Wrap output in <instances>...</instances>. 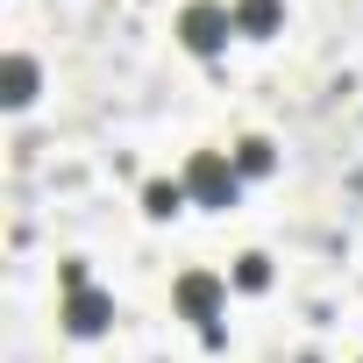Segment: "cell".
I'll return each instance as SVG.
<instances>
[{
    "label": "cell",
    "mask_w": 363,
    "mask_h": 363,
    "mask_svg": "<svg viewBox=\"0 0 363 363\" xmlns=\"http://www.w3.org/2000/svg\"><path fill=\"white\" fill-rule=\"evenodd\" d=\"M186 193H193L200 207H235V193H242L235 157H221V150H193V164H186Z\"/></svg>",
    "instance_id": "1"
},
{
    "label": "cell",
    "mask_w": 363,
    "mask_h": 363,
    "mask_svg": "<svg viewBox=\"0 0 363 363\" xmlns=\"http://www.w3.org/2000/svg\"><path fill=\"white\" fill-rule=\"evenodd\" d=\"M228 36H235V8H221V0H193V8L178 15V43L193 57H214Z\"/></svg>",
    "instance_id": "2"
},
{
    "label": "cell",
    "mask_w": 363,
    "mask_h": 363,
    "mask_svg": "<svg viewBox=\"0 0 363 363\" xmlns=\"http://www.w3.org/2000/svg\"><path fill=\"white\" fill-rule=\"evenodd\" d=\"M57 320H65V335L93 342V335H107V328H114V299H107V292H93V285H79V292H65Z\"/></svg>",
    "instance_id": "3"
},
{
    "label": "cell",
    "mask_w": 363,
    "mask_h": 363,
    "mask_svg": "<svg viewBox=\"0 0 363 363\" xmlns=\"http://www.w3.org/2000/svg\"><path fill=\"white\" fill-rule=\"evenodd\" d=\"M171 299H178V313H186V320H207V328H214V313H221L228 285H221L214 271H186V278L171 285Z\"/></svg>",
    "instance_id": "4"
},
{
    "label": "cell",
    "mask_w": 363,
    "mask_h": 363,
    "mask_svg": "<svg viewBox=\"0 0 363 363\" xmlns=\"http://www.w3.org/2000/svg\"><path fill=\"white\" fill-rule=\"evenodd\" d=\"M36 86H43L36 57H22V50L0 57V107H29V100H36Z\"/></svg>",
    "instance_id": "5"
},
{
    "label": "cell",
    "mask_w": 363,
    "mask_h": 363,
    "mask_svg": "<svg viewBox=\"0 0 363 363\" xmlns=\"http://www.w3.org/2000/svg\"><path fill=\"white\" fill-rule=\"evenodd\" d=\"M285 0H235V36H278Z\"/></svg>",
    "instance_id": "6"
},
{
    "label": "cell",
    "mask_w": 363,
    "mask_h": 363,
    "mask_svg": "<svg viewBox=\"0 0 363 363\" xmlns=\"http://www.w3.org/2000/svg\"><path fill=\"white\" fill-rule=\"evenodd\" d=\"M186 200H193V193H186V186H171V178H150V186H143V214H150V221H171Z\"/></svg>",
    "instance_id": "7"
},
{
    "label": "cell",
    "mask_w": 363,
    "mask_h": 363,
    "mask_svg": "<svg viewBox=\"0 0 363 363\" xmlns=\"http://www.w3.org/2000/svg\"><path fill=\"white\" fill-rule=\"evenodd\" d=\"M235 171H242V178H271V171H278V150H271L264 135H242V143H235Z\"/></svg>",
    "instance_id": "8"
},
{
    "label": "cell",
    "mask_w": 363,
    "mask_h": 363,
    "mask_svg": "<svg viewBox=\"0 0 363 363\" xmlns=\"http://www.w3.org/2000/svg\"><path fill=\"white\" fill-rule=\"evenodd\" d=\"M235 285H242V292H264V285H271V257H264V250L235 257Z\"/></svg>",
    "instance_id": "9"
}]
</instances>
